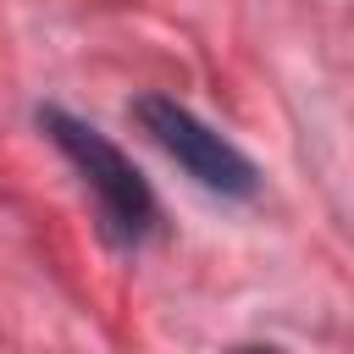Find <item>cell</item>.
Returning <instances> with one entry per match:
<instances>
[{
    "label": "cell",
    "instance_id": "obj_2",
    "mask_svg": "<svg viewBox=\"0 0 354 354\" xmlns=\"http://www.w3.org/2000/svg\"><path fill=\"white\" fill-rule=\"evenodd\" d=\"M133 122H138L144 138H149L171 166H183L205 194L254 199V188H260L254 160H249L227 133H216L205 116H194L183 100H171V94H138V100H133Z\"/></svg>",
    "mask_w": 354,
    "mask_h": 354
},
{
    "label": "cell",
    "instance_id": "obj_1",
    "mask_svg": "<svg viewBox=\"0 0 354 354\" xmlns=\"http://www.w3.org/2000/svg\"><path fill=\"white\" fill-rule=\"evenodd\" d=\"M39 127L44 138L72 160V171L83 177L88 199H94V216H100V232L105 243L116 249H138L155 238L160 227V205H155V188L149 177L83 116H72L66 105H39Z\"/></svg>",
    "mask_w": 354,
    "mask_h": 354
},
{
    "label": "cell",
    "instance_id": "obj_3",
    "mask_svg": "<svg viewBox=\"0 0 354 354\" xmlns=\"http://www.w3.org/2000/svg\"><path fill=\"white\" fill-rule=\"evenodd\" d=\"M238 354H282V348H277V343H243Z\"/></svg>",
    "mask_w": 354,
    "mask_h": 354
}]
</instances>
